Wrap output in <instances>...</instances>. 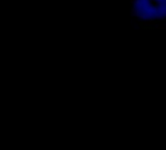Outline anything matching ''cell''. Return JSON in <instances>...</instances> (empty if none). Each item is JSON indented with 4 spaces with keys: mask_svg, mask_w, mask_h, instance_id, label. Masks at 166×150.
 Returning <instances> with one entry per match:
<instances>
[{
    "mask_svg": "<svg viewBox=\"0 0 166 150\" xmlns=\"http://www.w3.org/2000/svg\"><path fill=\"white\" fill-rule=\"evenodd\" d=\"M131 12L145 25L166 21V0H131Z\"/></svg>",
    "mask_w": 166,
    "mask_h": 150,
    "instance_id": "6da1fadb",
    "label": "cell"
}]
</instances>
